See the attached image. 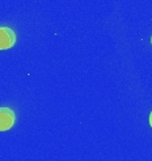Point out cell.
<instances>
[{"instance_id":"6da1fadb","label":"cell","mask_w":152,"mask_h":161,"mask_svg":"<svg viewBox=\"0 0 152 161\" xmlns=\"http://www.w3.org/2000/svg\"><path fill=\"white\" fill-rule=\"evenodd\" d=\"M16 42V35L9 27H0V50L11 48Z\"/></svg>"},{"instance_id":"277c9868","label":"cell","mask_w":152,"mask_h":161,"mask_svg":"<svg viewBox=\"0 0 152 161\" xmlns=\"http://www.w3.org/2000/svg\"><path fill=\"white\" fill-rule=\"evenodd\" d=\"M151 43H152V38H151Z\"/></svg>"},{"instance_id":"7a4b0ae2","label":"cell","mask_w":152,"mask_h":161,"mask_svg":"<svg viewBox=\"0 0 152 161\" xmlns=\"http://www.w3.org/2000/svg\"><path fill=\"white\" fill-rule=\"evenodd\" d=\"M15 124V113L9 108H0V132L9 130Z\"/></svg>"},{"instance_id":"3957f363","label":"cell","mask_w":152,"mask_h":161,"mask_svg":"<svg viewBox=\"0 0 152 161\" xmlns=\"http://www.w3.org/2000/svg\"><path fill=\"white\" fill-rule=\"evenodd\" d=\"M149 124H151V128H152V113L149 114Z\"/></svg>"}]
</instances>
